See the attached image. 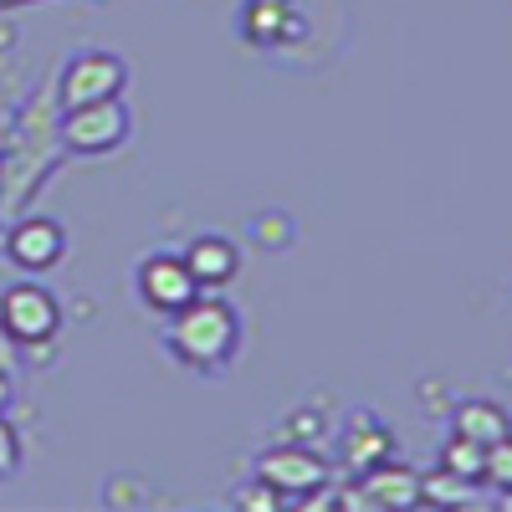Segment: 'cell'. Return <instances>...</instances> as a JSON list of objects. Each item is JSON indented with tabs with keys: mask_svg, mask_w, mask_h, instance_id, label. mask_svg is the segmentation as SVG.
<instances>
[{
	"mask_svg": "<svg viewBox=\"0 0 512 512\" xmlns=\"http://www.w3.org/2000/svg\"><path fill=\"white\" fill-rule=\"evenodd\" d=\"M62 159L67 149L57 139V98L47 88L6 123V139H0V221L21 216L41 180L57 175Z\"/></svg>",
	"mask_w": 512,
	"mask_h": 512,
	"instance_id": "6da1fadb",
	"label": "cell"
},
{
	"mask_svg": "<svg viewBox=\"0 0 512 512\" xmlns=\"http://www.w3.org/2000/svg\"><path fill=\"white\" fill-rule=\"evenodd\" d=\"M241 344H246V323H241L236 303L221 292H195L180 313L164 318L169 359L195 374H226L241 359Z\"/></svg>",
	"mask_w": 512,
	"mask_h": 512,
	"instance_id": "7a4b0ae2",
	"label": "cell"
},
{
	"mask_svg": "<svg viewBox=\"0 0 512 512\" xmlns=\"http://www.w3.org/2000/svg\"><path fill=\"white\" fill-rule=\"evenodd\" d=\"M236 36L262 57L303 62L323 47V0H241Z\"/></svg>",
	"mask_w": 512,
	"mask_h": 512,
	"instance_id": "3957f363",
	"label": "cell"
},
{
	"mask_svg": "<svg viewBox=\"0 0 512 512\" xmlns=\"http://www.w3.org/2000/svg\"><path fill=\"white\" fill-rule=\"evenodd\" d=\"M57 139L72 159H103L118 154L134 139V113H128L123 93L118 98H98L82 108H57Z\"/></svg>",
	"mask_w": 512,
	"mask_h": 512,
	"instance_id": "277c9868",
	"label": "cell"
},
{
	"mask_svg": "<svg viewBox=\"0 0 512 512\" xmlns=\"http://www.w3.org/2000/svg\"><path fill=\"white\" fill-rule=\"evenodd\" d=\"M0 328L16 338V349H47L62 333V297L41 277L0 287Z\"/></svg>",
	"mask_w": 512,
	"mask_h": 512,
	"instance_id": "5b68a950",
	"label": "cell"
},
{
	"mask_svg": "<svg viewBox=\"0 0 512 512\" xmlns=\"http://www.w3.org/2000/svg\"><path fill=\"white\" fill-rule=\"evenodd\" d=\"M251 477L267 482L282 502H308L323 482H328V461L318 456V446L303 441H272L251 456Z\"/></svg>",
	"mask_w": 512,
	"mask_h": 512,
	"instance_id": "8992f818",
	"label": "cell"
},
{
	"mask_svg": "<svg viewBox=\"0 0 512 512\" xmlns=\"http://www.w3.org/2000/svg\"><path fill=\"white\" fill-rule=\"evenodd\" d=\"M128 93V62L108 47H82L62 62L57 82H52V98L57 108H82V103H98V98H118Z\"/></svg>",
	"mask_w": 512,
	"mask_h": 512,
	"instance_id": "52a82bcc",
	"label": "cell"
},
{
	"mask_svg": "<svg viewBox=\"0 0 512 512\" xmlns=\"http://www.w3.org/2000/svg\"><path fill=\"white\" fill-rule=\"evenodd\" d=\"M0 251H6V262L21 272V277H47L62 256H67V231L57 216H11L0 226Z\"/></svg>",
	"mask_w": 512,
	"mask_h": 512,
	"instance_id": "ba28073f",
	"label": "cell"
},
{
	"mask_svg": "<svg viewBox=\"0 0 512 512\" xmlns=\"http://www.w3.org/2000/svg\"><path fill=\"white\" fill-rule=\"evenodd\" d=\"M200 292L195 272L185 267V256L180 251H144L139 256V267H134V297L144 303V313L154 318H169V313H180L190 297Z\"/></svg>",
	"mask_w": 512,
	"mask_h": 512,
	"instance_id": "9c48e42d",
	"label": "cell"
},
{
	"mask_svg": "<svg viewBox=\"0 0 512 512\" xmlns=\"http://www.w3.org/2000/svg\"><path fill=\"white\" fill-rule=\"evenodd\" d=\"M333 456H338V466H344V477H359V472H369V466L390 461L395 456L390 420H384L379 410H364V405L349 410L333 425Z\"/></svg>",
	"mask_w": 512,
	"mask_h": 512,
	"instance_id": "30bf717a",
	"label": "cell"
},
{
	"mask_svg": "<svg viewBox=\"0 0 512 512\" xmlns=\"http://www.w3.org/2000/svg\"><path fill=\"white\" fill-rule=\"evenodd\" d=\"M180 256H185V267L195 272L200 292H221V287H231V282L241 277V246H236L231 236H221V231L190 236V241L180 246Z\"/></svg>",
	"mask_w": 512,
	"mask_h": 512,
	"instance_id": "8fae6325",
	"label": "cell"
},
{
	"mask_svg": "<svg viewBox=\"0 0 512 512\" xmlns=\"http://www.w3.org/2000/svg\"><path fill=\"white\" fill-rule=\"evenodd\" d=\"M451 436H466V441H477V446H492L502 436H512V420L502 405L492 400H461L451 410Z\"/></svg>",
	"mask_w": 512,
	"mask_h": 512,
	"instance_id": "7c38bea8",
	"label": "cell"
},
{
	"mask_svg": "<svg viewBox=\"0 0 512 512\" xmlns=\"http://www.w3.org/2000/svg\"><path fill=\"white\" fill-rule=\"evenodd\" d=\"M333 436V415H328V400H297L287 405L282 415V441H303V446H323Z\"/></svg>",
	"mask_w": 512,
	"mask_h": 512,
	"instance_id": "4fadbf2b",
	"label": "cell"
},
{
	"mask_svg": "<svg viewBox=\"0 0 512 512\" xmlns=\"http://www.w3.org/2000/svg\"><path fill=\"white\" fill-rule=\"evenodd\" d=\"M482 456H487V446L466 441V436H451L441 446V472L446 477H461V482H482Z\"/></svg>",
	"mask_w": 512,
	"mask_h": 512,
	"instance_id": "5bb4252c",
	"label": "cell"
},
{
	"mask_svg": "<svg viewBox=\"0 0 512 512\" xmlns=\"http://www.w3.org/2000/svg\"><path fill=\"white\" fill-rule=\"evenodd\" d=\"M482 482L512 492V436H502V441L487 446V456H482Z\"/></svg>",
	"mask_w": 512,
	"mask_h": 512,
	"instance_id": "9a60e30c",
	"label": "cell"
},
{
	"mask_svg": "<svg viewBox=\"0 0 512 512\" xmlns=\"http://www.w3.org/2000/svg\"><path fill=\"white\" fill-rule=\"evenodd\" d=\"M21 456H26V446H21V431H16L11 420H6V410H0V482L21 472Z\"/></svg>",
	"mask_w": 512,
	"mask_h": 512,
	"instance_id": "2e32d148",
	"label": "cell"
},
{
	"mask_svg": "<svg viewBox=\"0 0 512 512\" xmlns=\"http://www.w3.org/2000/svg\"><path fill=\"white\" fill-rule=\"evenodd\" d=\"M231 502H236V507H282V497H277L267 482H256V477L241 482V487L231 492Z\"/></svg>",
	"mask_w": 512,
	"mask_h": 512,
	"instance_id": "e0dca14e",
	"label": "cell"
},
{
	"mask_svg": "<svg viewBox=\"0 0 512 512\" xmlns=\"http://www.w3.org/2000/svg\"><path fill=\"white\" fill-rule=\"evenodd\" d=\"M0 369H6L11 379H16V369H21V349H16V338L0 328Z\"/></svg>",
	"mask_w": 512,
	"mask_h": 512,
	"instance_id": "ac0fdd59",
	"label": "cell"
},
{
	"mask_svg": "<svg viewBox=\"0 0 512 512\" xmlns=\"http://www.w3.org/2000/svg\"><path fill=\"white\" fill-rule=\"evenodd\" d=\"M11 400H16V384H11V374H6V369H0V410H6Z\"/></svg>",
	"mask_w": 512,
	"mask_h": 512,
	"instance_id": "d6986e66",
	"label": "cell"
},
{
	"mask_svg": "<svg viewBox=\"0 0 512 512\" xmlns=\"http://www.w3.org/2000/svg\"><path fill=\"white\" fill-rule=\"evenodd\" d=\"M0 226H6V221H0Z\"/></svg>",
	"mask_w": 512,
	"mask_h": 512,
	"instance_id": "ffe728a7",
	"label": "cell"
}]
</instances>
